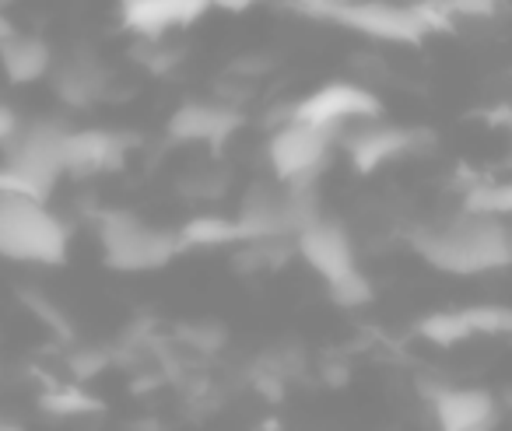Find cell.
<instances>
[{"mask_svg":"<svg viewBox=\"0 0 512 431\" xmlns=\"http://www.w3.org/2000/svg\"><path fill=\"white\" fill-rule=\"evenodd\" d=\"M411 242L421 260L456 277L491 274L512 263V232L495 214L460 211L446 225L418 228Z\"/></svg>","mask_w":512,"mask_h":431,"instance_id":"6da1fadb","label":"cell"},{"mask_svg":"<svg viewBox=\"0 0 512 431\" xmlns=\"http://www.w3.org/2000/svg\"><path fill=\"white\" fill-rule=\"evenodd\" d=\"M71 225L50 204L18 190H0V260L57 267L67 260Z\"/></svg>","mask_w":512,"mask_h":431,"instance_id":"7a4b0ae2","label":"cell"},{"mask_svg":"<svg viewBox=\"0 0 512 431\" xmlns=\"http://www.w3.org/2000/svg\"><path fill=\"white\" fill-rule=\"evenodd\" d=\"M102 263L116 274H151L176 260L183 249L179 232L151 225L134 211H102L95 218Z\"/></svg>","mask_w":512,"mask_h":431,"instance_id":"3957f363","label":"cell"},{"mask_svg":"<svg viewBox=\"0 0 512 431\" xmlns=\"http://www.w3.org/2000/svg\"><path fill=\"white\" fill-rule=\"evenodd\" d=\"M64 137L67 127L60 120H32L18 123L0 148H4V172L11 176V186L29 197L50 200L64 176Z\"/></svg>","mask_w":512,"mask_h":431,"instance_id":"277c9868","label":"cell"},{"mask_svg":"<svg viewBox=\"0 0 512 431\" xmlns=\"http://www.w3.org/2000/svg\"><path fill=\"white\" fill-rule=\"evenodd\" d=\"M337 141H341V130L288 116L267 137V169L278 183L288 186L320 183V176L334 162Z\"/></svg>","mask_w":512,"mask_h":431,"instance_id":"5b68a950","label":"cell"},{"mask_svg":"<svg viewBox=\"0 0 512 431\" xmlns=\"http://www.w3.org/2000/svg\"><path fill=\"white\" fill-rule=\"evenodd\" d=\"M330 22L358 32L376 43H397V46H421L428 29V18L421 11V0L414 4H397V0H351L344 8L330 15Z\"/></svg>","mask_w":512,"mask_h":431,"instance_id":"8992f818","label":"cell"},{"mask_svg":"<svg viewBox=\"0 0 512 431\" xmlns=\"http://www.w3.org/2000/svg\"><path fill=\"white\" fill-rule=\"evenodd\" d=\"M432 141V134L425 130H414V127H390V123H379V120H365V123H351V127L341 130V148L348 155L351 169L358 176H372L379 172L383 165L397 162V158L411 155L418 151L421 144Z\"/></svg>","mask_w":512,"mask_h":431,"instance_id":"52a82bcc","label":"cell"},{"mask_svg":"<svg viewBox=\"0 0 512 431\" xmlns=\"http://www.w3.org/2000/svg\"><path fill=\"white\" fill-rule=\"evenodd\" d=\"M292 116L295 120L320 123V127L344 130L351 123L379 120L383 116V102H379L376 92H369L358 81H327L316 92H309L306 99L295 102Z\"/></svg>","mask_w":512,"mask_h":431,"instance_id":"ba28073f","label":"cell"},{"mask_svg":"<svg viewBox=\"0 0 512 431\" xmlns=\"http://www.w3.org/2000/svg\"><path fill=\"white\" fill-rule=\"evenodd\" d=\"M421 396L428 400L435 424L442 431H491L502 421V403L488 389L421 382Z\"/></svg>","mask_w":512,"mask_h":431,"instance_id":"9c48e42d","label":"cell"},{"mask_svg":"<svg viewBox=\"0 0 512 431\" xmlns=\"http://www.w3.org/2000/svg\"><path fill=\"white\" fill-rule=\"evenodd\" d=\"M134 134L106 127L71 130L64 137V176L92 179L102 172H120L127 165V155L134 151Z\"/></svg>","mask_w":512,"mask_h":431,"instance_id":"30bf717a","label":"cell"},{"mask_svg":"<svg viewBox=\"0 0 512 431\" xmlns=\"http://www.w3.org/2000/svg\"><path fill=\"white\" fill-rule=\"evenodd\" d=\"M295 256H299L313 274H320L323 284L358 267L351 232L341 221H330V218H316L313 225H306L295 235Z\"/></svg>","mask_w":512,"mask_h":431,"instance_id":"8fae6325","label":"cell"},{"mask_svg":"<svg viewBox=\"0 0 512 431\" xmlns=\"http://www.w3.org/2000/svg\"><path fill=\"white\" fill-rule=\"evenodd\" d=\"M211 8V0H120V25L144 43H158L169 32L190 29Z\"/></svg>","mask_w":512,"mask_h":431,"instance_id":"7c38bea8","label":"cell"},{"mask_svg":"<svg viewBox=\"0 0 512 431\" xmlns=\"http://www.w3.org/2000/svg\"><path fill=\"white\" fill-rule=\"evenodd\" d=\"M242 228V242L249 239H295V221L288 211V186L271 179V183H253L246 190L235 214Z\"/></svg>","mask_w":512,"mask_h":431,"instance_id":"4fadbf2b","label":"cell"},{"mask_svg":"<svg viewBox=\"0 0 512 431\" xmlns=\"http://www.w3.org/2000/svg\"><path fill=\"white\" fill-rule=\"evenodd\" d=\"M242 127V113L225 102H183L176 113L169 116V137L176 144H207V148H221L235 130Z\"/></svg>","mask_w":512,"mask_h":431,"instance_id":"5bb4252c","label":"cell"},{"mask_svg":"<svg viewBox=\"0 0 512 431\" xmlns=\"http://www.w3.org/2000/svg\"><path fill=\"white\" fill-rule=\"evenodd\" d=\"M50 85H53V95H57L67 109H88L106 99L109 71L92 53H78V57H67V60H60V64H53Z\"/></svg>","mask_w":512,"mask_h":431,"instance_id":"9a60e30c","label":"cell"},{"mask_svg":"<svg viewBox=\"0 0 512 431\" xmlns=\"http://www.w3.org/2000/svg\"><path fill=\"white\" fill-rule=\"evenodd\" d=\"M53 64V46L43 36H29V32H11V36L0 39V71L15 88L39 85V81L50 78Z\"/></svg>","mask_w":512,"mask_h":431,"instance_id":"2e32d148","label":"cell"},{"mask_svg":"<svg viewBox=\"0 0 512 431\" xmlns=\"http://www.w3.org/2000/svg\"><path fill=\"white\" fill-rule=\"evenodd\" d=\"M176 232L183 239V249H221L242 242L239 221L225 218V214H197V218L183 221Z\"/></svg>","mask_w":512,"mask_h":431,"instance_id":"e0dca14e","label":"cell"},{"mask_svg":"<svg viewBox=\"0 0 512 431\" xmlns=\"http://www.w3.org/2000/svg\"><path fill=\"white\" fill-rule=\"evenodd\" d=\"M418 337L435 347H460L474 340V330H470V319L463 309H439L418 319Z\"/></svg>","mask_w":512,"mask_h":431,"instance_id":"ac0fdd59","label":"cell"},{"mask_svg":"<svg viewBox=\"0 0 512 431\" xmlns=\"http://www.w3.org/2000/svg\"><path fill=\"white\" fill-rule=\"evenodd\" d=\"M39 410L50 417H88V414H102L106 403L95 393L81 389V382L74 386H50L43 396H39Z\"/></svg>","mask_w":512,"mask_h":431,"instance_id":"d6986e66","label":"cell"},{"mask_svg":"<svg viewBox=\"0 0 512 431\" xmlns=\"http://www.w3.org/2000/svg\"><path fill=\"white\" fill-rule=\"evenodd\" d=\"M463 211L512 218V179L509 183H474L463 193Z\"/></svg>","mask_w":512,"mask_h":431,"instance_id":"ffe728a7","label":"cell"},{"mask_svg":"<svg viewBox=\"0 0 512 431\" xmlns=\"http://www.w3.org/2000/svg\"><path fill=\"white\" fill-rule=\"evenodd\" d=\"M327 295L337 309H362V305H369L372 298H376V288H372L369 277L355 267V270H348V274L327 281Z\"/></svg>","mask_w":512,"mask_h":431,"instance_id":"44dd1931","label":"cell"},{"mask_svg":"<svg viewBox=\"0 0 512 431\" xmlns=\"http://www.w3.org/2000/svg\"><path fill=\"white\" fill-rule=\"evenodd\" d=\"M474 337H512V305H467Z\"/></svg>","mask_w":512,"mask_h":431,"instance_id":"7402d4cb","label":"cell"},{"mask_svg":"<svg viewBox=\"0 0 512 431\" xmlns=\"http://www.w3.org/2000/svg\"><path fill=\"white\" fill-rule=\"evenodd\" d=\"M109 365H113V351H106V347H78V351L67 354V368H71L74 382L95 379V375H102Z\"/></svg>","mask_w":512,"mask_h":431,"instance_id":"603a6c76","label":"cell"},{"mask_svg":"<svg viewBox=\"0 0 512 431\" xmlns=\"http://www.w3.org/2000/svg\"><path fill=\"white\" fill-rule=\"evenodd\" d=\"M179 340H186L190 347H197L200 354H218L225 347L228 333L221 323H190L179 330Z\"/></svg>","mask_w":512,"mask_h":431,"instance_id":"cb8c5ba5","label":"cell"},{"mask_svg":"<svg viewBox=\"0 0 512 431\" xmlns=\"http://www.w3.org/2000/svg\"><path fill=\"white\" fill-rule=\"evenodd\" d=\"M22 302L29 305V312H32V316H36V319H43V323L50 326V330L57 333L60 340H67V337H71V323H67V319H64V312H60L57 305H53L46 295H39V291H29V288H25V291H22Z\"/></svg>","mask_w":512,"mask_h":431,"instance_id":"d4e9b609","label":"cell"},{"mask_svg":"<svg viewBox=\"0 0 512 431\" xmlns=\"http://www.w3.org/2000/svg\"><path fill=\"white\" fill-rule=\"evenodd\" d=\"M509 0H446L456 18H495Z\"/></svg>","mask_w":512,"mask_h":431,"instance_id":"484cf974","label":"cell"},{"mask_svg":"<svg viewBox=\"0 0 512 431\" xmlns=\"http://www.w3.org/2000/svg\"><path fill=\"white\" fill-rule=\"evenodd\" d=\"M344 4H351V0H299V8L313 18H330L337 8H344Z\"/></svg>","mask_w":512,"mask_h":431,"instance_id":"4316f807","label":"cell"},{"mask_svg":"<svg viewBox=\"0 0 512 431\" xmlns=\"http://www.w3.org/2000/svg\"><path fill=\"white\" fill-rule=\"evenodd\" d=\"M218 11H228V15H242V11L256 8V4H264V0H211Z\"/></svg>","mask_w":512,"mask_h":431,"instance_id":"83f0119b","label":"cell"},{"mask_svg":"<svg viewBox=\"0 0 512 431\" xmlns=\"http://www.w3.org/2000/svg\"><path fill=\"white\" fill-rule=\"evenodd\" d=\"M15 127H18V116L11 113L8 106H0V141H4V137H8Z\"/></svg>","mask_w":512,"mask_h":431,"instance_id":"f1b7e54d","label":"cell"},{"mask_svg":"<svg viewBox=\"0 0 512 431\" xmlns=\"http://www.w3.org/2000/svg\"><path fill=\"white\" fill-rule=\"evenodd\" d=\"M488 120L495 123V127H505L512 134V109H498V113H491Z\"/></svg>","mask_w":512,"mask_h":431,"instance_id":"f546056e","label":"cell"},{"mask_svg":"<svg viewBox=\"0 0 512 431\" xmlns=\"http://www.w3.org/2000/svg\"><path fill=\"white\" fill-rule=\"evenodd\" d=\"M11 32H15V25H11V18L4 15V8H0V39L11 36Z\"/></svg>","mask_w":512,"mask_h":431,"instance_id":"4dcf8cb0","label":"cell"},{"mask_svg":"<svg viewBox=\"0 0 512 431\" xmlns=\"http://www.w3.org/2000/svg\"><path fill=\"white\" fill-rule=\"evenodd\" d=\"M0 190H15V186H11V176L4 172V165H0Z\"/></svg>","mask_w":512,"mask_h":431,"instance_id":"1f68e13d","label":"cell"},{"mask_svg":"<svg viewBox=\"0 0 512 431\" xmlns=\"http://www.w3.org/2000/svg\"><path fill=\"white\" fill-rule=\"evenodd\" d=\"M505 407L512 410V389H509V393H505Z\"/></svg>","mask_w":512,"mask_h":431,"instance_id":"d6a6232c","label":"cell"},{"mask_svg":"<svg viewBox=\"0 0 512 431\" xmlns=\"http://www.w3.org/2000/svg\"><path fill=\"white\" fill-rule=\"evenodd\" d=\"M8 4H11V0H0V8H8Z\"/></svg>","mask_w":512,"mask_h":431,"instance_id":"836d02e7","label":"cell"},{"mask_svg":"<svg viewBox=\"0 0 512 431\" xmlns=\"http://www.w3.org/2000/svg\"><path fill=\"white\" fill-rule=\"evenodd\" d=\"M509 340H512V337H509Z\"/></svg>","mask_w":512,"mask_h":431,"instance_id":"e575fe53","label":"cell"}]
</instances>
